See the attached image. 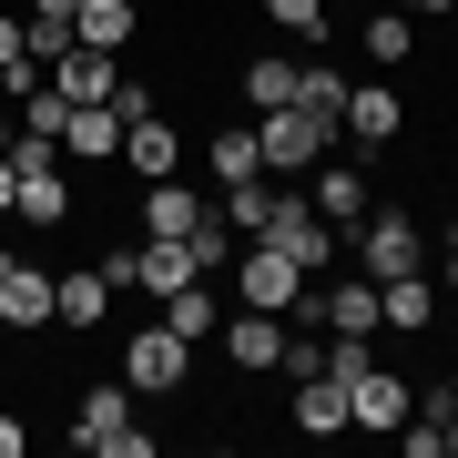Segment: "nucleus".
<instances>
[{
	"instance_id": "obj_20",
	"label": "nucleus",
	"mask_w": 458,
	"mask_h": 458,
	"mask_svg": "<svg viewBox=\"0 0 458 458\" xmlns=\"http://www.w3.org/2000/svg\"><path fill=\"white\" fill-rule=\"evenodd\" d=\"M204 164H214V183H255L265 174V143H255V123H225L204 143Z\"/></svg>"
},
{
	"instance_id": "obj_10",
	"label": "nucleus",
	"mask_w": 458,
	"mask_h": 458,
	"mask_svg": "<svg viewBox=\"0 0 458 458\" xmlns=\"http://www.w3.org/2000/svg\"><path fill=\"white\" fill-rule=\"evenodd\" d=\"M62 164H72V174H82V164H123V113H113V102H72Z\"/></svg>"
},
{
	"instance_id": "obj_32",
	"label": "nucleus",
	"mask_w": 458,
	"mask_h": 458,
	"mask_svg": "<svg viewBox=\"0 0 458 458\" xmlns=\"http://www.w3.org/2000/svg\"><path fill=\"white\" fill-rule=\"evenodd\" d=\"M11 194H21V183H11V153H0V214H11Z\"/></svg>"
},
{
	"instance_id": "obj_14",
	"label": "nucleus",
	"mask_w": 458,
	"mask_h": 458,
	"mask_svg": "<svg viewBox=\"0 0 458 458\" xmlns=\"http://www.w3.org/2000/svg\"><path fill=\"white\" fill-rule=\"evenodd\" d=\"M306 194H316V214H327L336 234H357L367 214H377V194H367V174H357V164H316V183H306Z\"/></svg>"
},
{
	"instance_id": "obj_23",
	"label": "nucleus",
	"mask_w": 458,
	"mask_h": 458,
	"mask_svg": "<svg viewBox=\"0 0 458 458\" xmlns=\"http://www.w3.org/2000/svg\"><path fill=\"white\" fill-rule=\"evenodd\" d=\"M245 102H255V113L295 102V62H276V51H265V62H245Z\"/></svg>"
},
{
	"instance_id": "obj_2",
	"label": "nucleus",
	"mask_w": 458,
	"mask_h": 458,
	"mask_svg": "<svg viewBox=\"0 0 458 458\" xmlns=\"http://www.w3.org/2000/svg\"><path fill=\"white\" fill-rule=\"evenodd\" d=\"M225 276L245 285V306H265V316H295V295H306V265H295L285 245H265V234H245V245H234Z\"/></svg>"
},
{
	"instance_id": "obj_35",
	"label": "nucleus",
	"mask_w": 458,
	"mask_h": 458,
	"mask_svg": "<svg viewBox=\"0 0 458 458\" xmlns=\"http://www.w3.org/2000/svg\"><path fill=\"white\" fill-rule=\"evenodd\" d=\"M11 132H21V123H11V102H0V153H11Z\"/></svg>"
},
{
	"instance_id": "obj_24",
	"label": "nucleus",
	"mask_w": 458,
	"mask_h": 458,
	"mask_svg": "<svg viewBox=\"0 0 458 458\" xmlns=\"http://www.w3.org/2000/svg\"><path fill=\"white\" fill-rule=\"evenodd\" d=\"M265 214H276L265 174H255V183H225V225H234V234H265Z\"/></svg>"
},
{
	"instance_id": "obj_9",
	"label": "nucleus",
	"mask_w": 458,
	"mask_h": 458,
	"mask_svg": "<svg viewBox=\"0 0 458 458\" xmlns=\"http://www.w3.org/2000/svg\"><path fill=\"white\" fill-rule=\"evenodd\" d=\"M214 336H225V357L245 367V377L285 367V316H265V306H234V316H225V327H214Z\"/></svg>"
},
{
	"instance_id": "obj_13",
	"label": "nucleus",
	"mask_w": 458,
	"mask_h": 458,
	"mask_svg": "<svg viewBox=\"0 0 458 458\" xmlns=\"http://www.w3.org/2000/svg\"><path fill=\"white\" fill-rule=\"evenodd\" d=\"M204 225H214V204L194 194V183H174V174H164V183H143V234H183V245H194Z\"/></svg>"
},
{
	"instance_id": "obj_17",
	"label": "nucleus",
	"mask_w": 458,
	"mask_h": 458,
	"mask_svg": "<svg viewBox=\"0 0 458 458\" xmlns=\"http://www.w3.org/2000/svg\"><path fill=\"white\" fill-rule=\"evenodd\" d=\"M113 428H132V387H82V408H72V448L102 458V438Z\"/></svg>"
},
{
	"instance_id": "obj_30",
	"label": "nucleus",
	"mask_w": 458,
	"mask_h": 458,
	"mask_svg": "<svg viewBox=\"0 0 458 458\" xmlns=\"http://www.w3.org/2000/svg\"><path fill=\"white\" fill-rule=\"evenodd\" d=\"M72 11H82V0H31V21H62V31H72Z\"/></svg>"
},
{
	"instance_id": "obj_36",
	"label": "nucleus",
	"mask_w": 458,
	"mask_h": 458,
	"mask_svg": "<svg viewBox=\"0 0 458 458\" xmlns=\"http://www.w3.org/2000/svg\"><path fill=\"white\" fill-rule=\"evenodd\" d=\"M327 11H346V0H327Z\"/></svg>"
},
{
	"instance_id": "obj_7",
	"label": "nucleus",
	"mask_w": 458,
	"mask_h": 458,
	"mask_svg": "<svg viewBox=\"0 0 458 458\" xmlns=\"http://www.w3.org/2000/svg\"><path fill=\"white\" fill-rule=\"evenodd\" d=\"M183 367H194V336H174L164 316L123 346V387H183Z\"/></svg>"
},
{
	"instance_id": "obj_21",
	"label": "nucleus",
	"mask_w": 458,
	"mask_h": 458,
	"mask_svg": "<svg viewBox=\"0 0 458 458\" xmlns=\"http://www.w3.org/2000/svg\"><path fill=\"white\" fill-rule=\"evenodd\" d=\"M132 21H143L132 0H82V11H72V41H92V51H123V41H132Z\"/></svg>"
},
{
	"instance_id": "obj_6",
	"label": "nucleus",
	"mask_w": 458,
	"mask_h": 458,
	"mask_svg": "<svg viewBox=\"0 0 458 458\" xmlns=\"http://www.w3.org/2000/svg\"><path fill=\"white\" fill-rule=\"evenodd\" d=\"M438 306H448V295H438L428 265H408V276L377 285V327H387V336H428V327H438Z\"/></svg>"
},
{
	"instance_id": "obj_26",
	"label": "nucleus",
	"mask_w": 458,
	"mask_h": 458,
	"mask_svg": "<svg viewBox=\"0 0 458 458\" xmlns=\"http://www.w3.org/2000/svg\"><path fill=\"white\" fill-rule=\"evenodd\" d=\"M367 62H377V72L408 62V11H377V21H367Z\"/></svg>"
},
{
	"instance_id": "obj_4",
	"label": "nucleus",
	"mask_w": 458,
	"mask_h": 458,
	"mask_svg": "<svg viewBox=\"0 0 458 458\" xmlns=\"http://www.w3.org/2000/svg\"><path fill=\"white\" fill-rule=\"evenodd\" d=\"M357 265H367L377 285H387V276H408V265H428V234H418V214L377 204L367 225H357Z\"/></svg>"
},
{
	"instance_id": "obj_18",
	"label": "nucleus",
	"mask_w": 458,
	"mask_h": 458,
	"mask_svg": "<svg viewBox=\"0 0 458 458\" xmlns=\"http://www.w3.org/2000/svg\"><path fill=\"white\" fill-rule=\"evenodd\" d=\"M164 327H174V336H194V346L225 327V295H214V276H194V285H174V295H164Z\"/></svg>"
},
{
	"instance_id": "obj_1",
	"label": "nucleus",
	"mask_w": 458,
	"mask_h": 458,
	"mask_svg": "<svg viewBox=\"0 0 458 458\" xmlns=\"http://www.w3.org/2000/svg\"><path fill=\"white\" fill-rule=\"evenodd\" d=\"M255 143H265V174H316L336 143L327 113H306V102H276V113H255Z\"/></svg>"
},
{
	"instance_id": "obj_27",
	"label": "nucleus",
	"mask_w": 458,
	"mask_h": 458,
	"mask_svg": "<svg viewBox=\"0 0 458 458\" xmlns=\"http://www.w3.org/2000/svg\"><path fill=\"white\" fill-rule=\"evenodd\" d=\"M11 123H21V132H51V143H62V123H72V102H62V92L41 82V92H21V113H11Z\"/></svg>"
},
{
	"instance_id": "obj_25",
	"label": "nucleus",
	"mask_w": 458,
	"mask_h": 458,
	"mask_svg": "<svg viewBox=\"0 0 458 458\" xmlns=\"http://www.w3.org/2000/svg\"><path fill=\"white\" fill-rule=\"evenodd\" d=\"M265 21L285 41H327V0H265Z\"/></svg>"
},
{
	"instance_id": "obj_16",
	"label": "nucleus",
	"mask_w": 458,
	"mask_h": 458,
	"mask_svg": "<svg viewBox=\"0 0 458 458\" xmlns=\"http://www.w3.org/2000/svg\"><path fill=\"white\" fill-rule=\"evenodd\" d=\"M174 153H183V143H174V123H164V102H153V113H132V123H123V164L143 174V183H164V174H174Z\"/></svg>"
},
{
	"instance_id": "obj_8",
	"label": "nucleus",
	"mask_w": 458,
	"mask_h": 458,
	"mask_svg": "<svg viewBox=\"0 0 458 458\" xmlns=\"http://www.w3.org/2000/svg\"><path fill=\"white\" fill-rule=\"evenodd\" d=\"M0 327H11V336H41L51 327V276L31 255H0Z\"/></svg>"
},
{
	"instance_id": "obj_33",
	"label": "nucleus",
	"mask_w": 458,
	"mask_h": 458,
	"mask_svg": "<svg viewBox=\"0 0 458 458\" xmlns=\"http://www.w3.org/2000/svg\"><path fill=\"white\" fill-rule=\"evenodd\" d=\"M408 11H428V21H448V11H458V0H408Z\"/></svg>"
},
{
	"instance_id": "obj_22",
	"label": "nucleus",
	"mask_w": 458,
	"mask_h": 458,
	"mask_svg": "<svg viewBox=\"0 0 458 458\" xmlns=\"http://www.w3.org/2000/svg\"><path fill=\"white\" fill-rule=\"evenodd\" d=\"M295 102L336 123V113H346V72H336V62H295Z\"/></svg>"
},
{
	"instance_id": "obj_12",
	"label": "nucleus",
	"mask_w": 458,
	"mask_h": 458,
	"mask_svg": "<svg viewBox=\"0 0 458 458\" xmlns=\"http://www.w3.org/2000/svg\"><path fill=\"white\" fill-rule=\"evenodd\" d=\"M51 92H62V102H113V92H123V62L92 51V41H72L62 62H51Z\"/></svg>"
},
{
	"instance_id": "obj_3",
	"label": "nucleus",
	"mask_w": 458,
	"mask_h": 458,
	"mask_svg": "<svg viewBox=\"0 0 458 458\" xmlns=\"http://www.w3.org/2000/svg\"><path fill=\"white\" fill-rule=\"evenodd\" d=\"M265 245H285L306 276H336V225L316 214V194H276V214H265Z\"/></svg>"
},
{
	"instance_id": "obj_19",
	"label": "nucleus",
	"mask_w": 458,
	"mask_h": 458,
	"mask_svg": "<svg viewBox=\"0 0 458 458\" xmlns=\"http://www.w3.org/2000/svg\"><path fill=\"white\" fill-rule=\"evenodd\" d=\"M295 428H306V438H336V428H346V387H336L327 367L295 377Z\"/></svg>"
},
{
	"instance_id": "obj_5",
	"label": "nucleus",
	"mask_w": 458,
	"mask_h": 458,
	"mask_svg": "<svg viewBox=\"0 0 458 458\" xmlns=\"http://www.w3.org/2000/svg\"><path fill=\"white\" fill-rule=\"evenodd\" d=\"M336 132H346L357 153L397 143V132H408V102H397V82H346V113H336Z\"/></svg>"
},
{
	"instance_id": "obj_31",
	"label": "nucleus",
	"mask_w": 458,
	"mask_h": 458,
	"mask_svg": "<svg viewBox=\"0 0 458 458\" xmlns=\"http://www.w3.org/2000/svg\"><path fill=\"white\" fill-rule=\"evenodd\" d=\"M21 438H31V428H21V418H0V458H21Z\"/></svg>"
},
{
	"instance_id": "obj_34",
	"label": "nucleus",
	"mask_w": 458,
	"mask_h": 458,
	"mask_svg": "<svg viewBox=\"0 0 458 458\" xmlns=\"http://www.w3.org/2000/svg\"><path fill=\"white\" fill-rule=\"evenodd\" d=\"M438 448H448V458H458V418H438Z\"/></svg>"
},
{
	"instance_id": "obj_15",
	"label": "nucleus",
	"mask_w": 458,
	"mask_h": 458,
	"mask_svg": "<svg viewBox=\"0 0 458 458\" xmlns=\"http://www.w3.org/2000/svg\"><path fill=\"white\" fill-rule=\"evenodd\" d=\"M397 418H408V387L367 357L357 377H346V428H397Z\"/></svg>"
},
{
	"instance_id": "obj_11",
	"label": "nucleus",
	"mask_w": 458,
	"mask_h": 458,
	"mask_svg": "<svg viewBox=\"0 0 458 458\" xmlns=\"http://www.w3.org/2000/svg\"><path fill=\"white\" fill-rule=\"evenodd\" d=\"M102 316H113V276H102V265H82V276H51V327L92 336Z\"/></svg>"
},
{
	"instance_id": "obj_28",
	"label": "nucleus",
	"mask_w": 458,
	"mask_h": 458,
	"mask_svg": "<svg viewBox=\"0 0 458 458\" xmlns=\"http://www.w3.org/2000/svg\"><path fill=\"white\" fill-rule=\"evenodd\" d=\"M21 62H31V21H11V11H0V72H21Z\"/></svg>"
},
{
	"instance_id": "obj_29",
	"label": "nucleus",
	"mask_w": 458,
	"mask_h": 458,
	"mask_svg": "<svg viewBox=\"0 0 458 458\" xmlns=\"http://www.w3.org/2000/svg\"><path fill=\"white\" fill-rule=\"evenodd\" d=\"M438 295H458V225H448V245H438Z\"/></svg>"
}]
</instances>
